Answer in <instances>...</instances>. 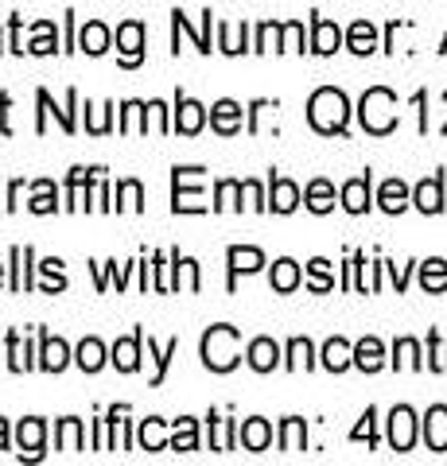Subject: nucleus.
Wrapping results in <instances>:
<instances>
[{
	"label": "nucleus",
	"instance_id": "obj_36",
	"mask_svg": "<svg viewBox=\"0 0 447 466\" xmlns=\"http://www.w3.org/2000/svg\"><path fill=\"white\" fill-rule=\"evenodd\" d=\"M308 288H311V291H330V288H335V276H330V260H323V257L311 260V265H308Z\"/></svg>",
	"mask_w": 447,
	"mask_h": 466
},
{
	"label": "nucleus",
	"instance_id": "obj_51",
	"mask_svg": "<svg viewBox=\"0 0 447 466\" xmlns=\"http://www.w3.org/2000/svg\"><path fill=\"white\" fill-rule=\"evenodd\" d=\"M373 420H378V412H373V408H366L362 424H358V428L350 431V440H366L370 447H373V443H378V431H373Z\"/></svg>",
	"mask_w": 447,
	"mask_h": 466
},
{
	"label": "nucleus",
	"instance_id": "obj_43",
	"mask_svg": "<svg viewBox=\"0 0 447 466\" xmlns=\"http://www.w3.org/2000/svg\"><path fill=\"white\" fill-rule=\"evenodd\" d=\"M238 195H241V183L238 179H222L218 183V202H214V210H241V202H238Z\"/></svg>",
	"mask_w": 447,
	"mask_h": 466
},
{
	"label": "nucleus",
	"instance_id": "obj_40",
	"mask_svg": "<svg viewBox=\"0 0 447 466\" xmlns=\"http://www.w3.org/2000/svg\"><path fill=\"white\" fill-rule=\"evenodd\" d=\"M55 43H59V35H55V24H47V20H39L36 24V39H32V55H51L55 51Z\"/></svg>",
	"mask_w": 447,
	"mask_h": 466
},
{
	"label": "nucleus",
	"instance_id": "obj_19",
	"mask_svg": "<svg viewBox=\"0 0 447 466\" xmlns=\"http://www.w3.org/2000/svg\"><path fill=\"white\" fill-rule=\"evenodd\" d=\"M378 207L385 214H401V210L409 207V187L401 183V179H385L381 191H378Z\"/></svg>",
	"mask_w": 447,
	"mask_h": 466
},
{
	"label": "nucleus",
	"instance_id": "obj_58",
	"mask_svg": "<svg viewBox=\"0 0 447 466\" xmlns=\"http://www.w3.org/2000/svg\"><path fill=\"white\" fill-rule=\"evenodd\" d=\"M5 447H8V424L0 420V451H5Z\"/></svg>",
	"mask_w": 447,
	"mask_h": 466
},
{
	"label": "nucleus",
	"instance_id": "obj_25",
	"mask_svg": "<svg viewBox=\"0 0 447 466\" xmlns=\"http://www.w3.org/2000/svg\"><path fill=\"white\" fill-rule=\"evenodd\" d=\"M66 361H70L66 342L63 339H51V334H43V361H39V366L51 370V373H59V370H66Z\"/></svg>",
	"mask_w": 447,
	"mask_h": 466
},
{
	"label": "nucleus",
	"instance_id": "obj_39",
	"mask_svg": "<svg viewBox=\"0 0 447 466\" xmlns=\"http://www.w3.org/2000/svg\"><path fill=\"white\" fill-rule=\"evenodd\" d=\"M311 342L308 339H292L288 342V370H311Z\"/></svg>",
	"mask_w": 447,
	"mask_h": 466
},
{
	"label": "nucleus",
	"instance_id": "obj_31",
	"mask_svg": "<svg viewBox=\"0 0 447 466\" xmlns=\"http://www.w3.org/2000/svg\"><path fill=\"white\" fill-rule=\"evenodd\" d=\"M78 366L86 370V373H97V370H102V361H106V346L102 342H97V339H86L82 346H78Z\"/></svg>",
	"mask_w": 447,
	"mask_h": 466
},
{
	"label": "nucleus",
	"instance_id": "obj_27",
	"mask_svg": "<svg viewBox=\"0 0 447 466\" xmlns=\"http://www.w3.org/2000/svg\"><path fill=\"white\" fill-rule=\"evenodd\" d=\"M272 288L280 291V296H288V291H296L300 288V265L296 260H277V265H272Z\"/></svg>",
	"mask_w": 447,
	"mask_h": 466
},
{
	"label": "nucleus",
	"instance_id": "obj_33",
	"mask_svg": "<svg viewBox=\"0 0 447 466\" xmlns=\"http://www.w3.org/2000/svg\"><path fill=\"white\" fill-rule=\"evenodd\" d=\"M55 443H59V451H82V420L66 416L59 431H55Z\"/></svg>",
	"mask_w": 447,
	"mask_h": 466
},
{
	"label": "nucleus",
	"instance_id": "obj_47",
	"mask_svg": "<svg viewBox=\"0 0 447 466\" xmlns=\"http://www.w3.org/2000/svg\"><path fill=\"white\" fill-rule=\"evenodd\" d=\"M210 424H214V451H229V447H234V420L210 416Z\"/></svg>",
	"mask_w": 447,
	"mask_h": 466
},
{
	"label": "nucleus",
	"instance_id": "obj_10",
	"mask_svg": "<svg viewBox=\"0 0 447 466\" xmlns=\"http://www.w3.org/2000/svg\"><path fill=\"white\" fill-rule=\"evenodd\" d=\"M203 121H207V109L198 106V101H191V97H179V106H176V125H171V128H179L183 137H195L198 128H203Z\"/></svg>",
	"mask_w": 447,
	"mask_h": 466
},
{
	"label": "nucleus",
	"instance_id": "obj_12",
	"mask_svg": "<svg viewBox=\"0 0 447 466\" xmlns=\"http://www.w3.org/2000/svg\"><path fill=\"white\" fill-rule=\"evenodd\" d=\"M424 443L432 451H447V408L443 404L428 408V416H424Z\"/></svg>",
	"mask_w": 447,
	"mask_h": 466
},
{
	"label": "nucleus",
	"instance_id": "obj_18",
	"mask_svg": "<svg viewBox=\"0 0 447 466\" xmlns=\"http://www.w3.org/2000/svg\"><path fill=\"white\" fill-rule=\"evenodd\" d=\"M354 366L366 370V373H378L385 366V346L378 339H362L354 346Z\"/></svg>",
	"mask_w": 447,
	"mask_h": 466
},
{
	"label": "nucleus",
	"instance_id": "obj_42",
	"mask_svg": "<svg viewBox=\"0 0 447 466\" xmlns=\"http://www.w3.org/2000/svg\"><path fill=\"white\" fill-rule=\"evenodd\" d=\"M8 366L16 370V373H24V370H32V358H27V346L20 342V334L12 330L8 334Z\"/></svg>",
	"mask_w": 447,
	"mask_h": 466
},
{
	"label": "nucleus",
	"instance_id": "obj_28",
	"mask_svg": "<svg viewBox=\"0 0 447 466\" xmlns=\"http://www.w3.org/2000/svg\"><path fill=\"white\" fill-rule=\"evenodd\" d=\"M421 284H424V291H447V260H440V257L424 260L421 265Z\"/></svg>",
	"mask_w": 447,
	"mask_h": 466
},
{
	"label": "nucleus",
	"instance_id": "obj_21",
	"mask_svg": "<svg viewBox=\"0 0 447 466\" xmlns=\"http://www.w3.org/2000/svg\"><path fill=\"white\" fill-rule=\"evenodd\" d=\"M346 47H350L354 55H370L373 47H378V27H373L370 20L350 24V32H346Z\"/></svg>",
	"mask_w": 447,
	"mask_h": 466
},
{
	"label": "nucleus",
	"instance_id": "obj_6",
	"mask_svg": "<svg viewBox=\"0 0 447 466\" xmlns=\"http://www.w3.org/2000/svg\"><path fill=\"white\" fill-rule=\"evenodd\" d=\"M117 47H121V63L137 66L144 58V24L140 20H125L117 27Z\"/></svg>",
	"mask_w": 447,
	"mask_h": 466
},
{
	"label": "nucleus",
	"instance_id": "obj_38",
	"mask_svg": "<svg viewBox=\"0 0 447 466\" xmlns=\"http://www.w3.org/2000/svg\"><path fill=\"white\" fill-rule=\"evenodd\" d=\"M176 350H179V339H171L164 350H156V342L148 339V358H156V377H152V385H160V381H164V373H168V361L176 358Z\"/></svg>",
	"mask_w": 447,
	"mask_h": 466
},
{
	"label": "nucleus",
	"instance_id": "obj_55",
	"mask_svg": "<svg viewBox=\"0 0 447 466\" xmlns=\"http://www.w3.org/2000/svg\"><path fill=\"white\" fill-rule=\"evenodd\" d=\"M389 272H393V284H397V291H405V284H409V268H397V265H389Z\"/></svg>",
	"mask_w": 447,
	"mask_h": 466
},
{
	"label": "nucleus",
	"instance_id": "obj_60",
	"mask_svg": "<svg viewBox=\"0 0 447 466\" xmlns=\"http://www.w3.org/2000/svg\"><path fill=\"white\" fill-rule=\"evenodd\" d=\"M440 51H447V39H443V47H440Z\"/></svg>",
	"mask_w": 447,
	"mask_h": 466
},
{
	"label": "nucleus",
	"instance_id": "obj_7",
	"mask_svg": "<svg viewBox=\"0 0 447 466\" xmlns=\"http://www.w3.org/2000/svg\"><path fill=\"white\" fill-rule=\"evenodd\" d=\"M43 435H47V424L39 416L32 420H20L16 428V440H20V459H39L43 455Z\"/></svg>",
	"mask_w": 447,
	"mask_h": 466
},
{
	"label": "nucleus",
	"instance_id": "obj_22",
	"mask_svg": "<svg viewBox=\"0 0 447 466\" xmlns=\"http://www.w3.org/2000/svg\"><path fill=\"white\" fill-rule=\"evenodd\" d=\"M308 447V424L300 416H288L280 424V451H288V455H296V451Z\"/></svg>",
	"mask_w": 447,
	"mask_h": 466
},
{
	"label": "nucleus",
	"instance_id": "obj_61",
	"mask_svg": "<svg viewBox=\"0 0 447 466\" xmlns=\"http://www.w3.org/2000/svg\"><path fill=\"white\" fill-rule=\"evenodd\" d=\"M0 51H5V47H0Z\"/></svg>",
	"mask_w": 447,
	"mask_h": 466
},
{
	"label": "nucleus",
	"instance_id": "obj_9",
	"mask_svg": "<svg viewBox=\"0 0 447 466\" xmlns=\"http://www.w3.org/2000/svg\"><path fill=\"white\" fill-rule=\"evenodd\" d=\"M210 125H214V133L234 137L241 128V106L238 101H229V97H222L218 106H210Z\"/></svg>",
	"mask_w": 447,
	"mask_h": 466
},
{
	"label": "nucleus",
	"instance_id": "obj_16",
	"mask_svg": "<svg viewBox=\"0 0 447 466\" xmlns=\"http://www.w3.org/2000/svg\"><path fill=\"white\" fill-rule=\"evenodd\" d=\"M229 260V276H238V272H257L265 265V253L261 249H253V245H234V249L226 253Z\"/></svg>",
	"mask_w": 447,
	"mask_h": 466
},
{
	"label": "nucleus",
	"instance_id": "obj_17",
	"mask_svg": "<svg viewBox=\"0 0 447 466\" xmlns=\"http://www.w3.org/2000/svg\"><path fill=\"white\" fill-rule=\"evenodd\" d=\"M78 47L86 51V55H106L109 51V27L102 24V20H90L78 32Z\"/></svg>",
	"mask_w": 447,
	"mask_h": 466
},
{
	"label": "nucleus",
	"instance_id": "obj_50",
	"mask_svg": "<svg viewBox=\"0 0 447 466\" xmlns=\"http://www.w3.org/2000/svg\"><path fill=\"white\" fill-rule=\"evenodd\" d=\"M109 187H106V175H102V167H97V175H94V187H90V210H109Z\"/></svg>",
	"mask_w": 447,
	"mask_h": 466
},
{
	"label": "nucleus",
	"instance_id": "obj_3",
	"mask_svg": "<svg viewBox=\"0 0 447 466\" xmlns=\"http://www.w3.org/2000/svg\"><path fill=\"white\" fill-rule=\"evenodd\" d=\"M358 116H362V128H366V133L389 137V133L397 128V94L385 90V86H373V90L362 94Z\"/></svg>",
	"mask_w": 447,
	"mask_h": 466
},
{
	"label": "nucleus",
	"instance_id": "obj_13",
	"mask_svg": "<svg viewBox=\"0 0 447 466\" xmlns=\"http://www.w3.org/2000/svg\"><path fill=\"white\" fill-rule=\"evenodd\" d=\"M342 207L350 214H366L370 210V171L358 175V179L342 183Z\"/></svg>",
	"mask_w": 447,
	"mask_h": 466
},
{
	"label": "nucleus",
	"instance_id": "obj_14",
	"mask_svg": "<svg viewBox=\"0 0 447 466\" xmlns=\"http://www.w3.org/2000/svg\"><path fill=\"white\" fill-rule=\"evenodd\" d=\"M412 202H416V207H421L424 214H440V210H443V179H440V175H432V179H424L421 187H416Z\"/></svg>",
	"mask_w": 447,
	"mask_h": 466
},
{
	"label": "nucleus",
	"instance_id": "obj_59",
	"mask_svg": "<svg viewBox=\"0 0 447 466\" xmlns=\"http://www.w3.org/2000/svg\"><path fill=\"white\" fill-rule=\"evenodd\" d=\"M0 280H5V265H0Z\"/></svg>",
	"mask_w": 447,
	"mask_h": 466
},
{
	"label": "nucleus",
	"instance_id": "obj_23",
	"mask_svg": "<svg viewBox=\"0 0 447 466\" xmlns=\"http://www.w3.org/2000/svg\"><path fill=\"white\" fill-rule=\"evenodd\" d=\"M323 366H327L330 373H342L346 366H354V346L346 342V339H330V342L323 346Z\"/></svg>",
	"mask_w": 447,
	"mask_h": 466
},
{
	"label": "nucleus",
	"instance_id": "obj_5",
	"mask_svg": "<svg viewBox=\"0 0 447 466\" xmlns=\"http://www.w3.org/2000/svg\"><path fill=\"white\" fill-rule=\"evenodd\" d=\"M389 443H393V451H412L416 443V416H412V408H393L389 412Z\"/></svg>",
	"mask_w": 447,
	"mask_h": 466
},
{
	"label": "nucleus",
	"instance_id": "obj_30",
	"mask_svg": "<svg viewBox=\"0 0 447 466\" xmlns=\"http://www.w3.org/2000/svg\"><path fill=\"white\" fill-rule=\"evenodd\" d=\"M27 260H32V249H27V245L20 249V245H16V249H12V288H16V291L32 288V272H27Z\"/></svg>",
	"mask_w": 447,
	"mask_h": 466
},
{
	"label": "nucleus",
	"instance_id": "obj_32",
	"mask_svg": "<svg viewBox=\"0 0 447 466\" xmlns=\"http://www.w3.org/2000/svg\"><path fill=\"white\" fill-rule=\"evenodd\" d=\"M171 447L176 451H195L198 447V428L191 416H179L176 420V431H171Z\"/></svg>",
	"mask_w": 447,
	"mask_h": 466
},
{
	"label": "nucleus",
	"instance_id": "obj_24",
	"mask_svg": "<svg viewBox=\"0 0 447 466\" xmlns=\"http://www.w3.org/2000/svg\"><path fill=\"white\" fill-rule=\"evenodd\" d=\"M241 443H245V451H265V447L272 443V428H269V420H261V416L245 420V424H241Z\"/></svg>",
	"mask_w": 447,
	"mask_h": 466
},
{
	"label": "nucleus",
	"instance_id": "obj_20",
	"mask_svg": "<svg viewBox=\"0 0 447 466\" xmlns=\"http://www.w3.org/2000/svg\"><path fill=\"white\" fill-rule=\"evenodd\" d=\"M277 361H280V346L272 342V339H253L249 342V366L257 373H269Z\"/></svg>",
	"mask_w": 447,
	"mask_h": 466
},
{
	"label": "nucleus",
	"instance_id": "obj_49",
	"mask_svg": "<svg viewBox=\"0 0 447 466\" xmlns=\"http://www.w3.org/2000/svg\"><path fill=\"white\" fill-rule=\"evenodd\" d=\"M280 51H304V24H284L280 32Z\"/></svg>",
	"mask_w": 447,
	"mask_h": 466
},
{
	"label": "nucleus",
	"instance_id": "obj_11",
	"mask_svg": "<svg viewBox=\"0 0 447 466\" xmlns=\"http://www.w3.org/2000/svg\"><path fill=\"white\" fill-rule=\"evenodd\" d=\"M140 342H144V330H133L128 339H121L117 346H113V366H117L121 373H133L140 366Z\"/></svg>",
	"mask_w": 447,
	"mask_h": 466
},
{
	"label": "nucleus",
	"instance_id": "obj_26",
	"mask_svg": "<svg viewBox=\"0 0 447 466\" xmlns=\"http://www.w3.org/2000/svg\"><path fill=\"white\" fill-rule=\"evenodd\" d=\"M304 198H308V210H315V214H327L330 207H335V187H330L327 179H311Z\"/></svg>",
	"mask_w": 447,
	"mask_h": 466
},
{
	"label": "nucleus",
	"instance_id": "obj_48",
	"mask_svg": "<svg viewBox=\"0 0 447 466\" xmlns=\"http://www.w3.org/2000/svg\"><path fill=\"white\" fill-rule=\"evenodd\" d=\"M428 366L436 370V373H447V346L440 342V334H436V330L428 334Z\"/></svg>",
	"mask_w": 447,
	"mask_h": 466
},
{
	"label": "nucleus",
	"instance_id": "obj_34",
	"mask_svg": "<svg viewBox=\"0 0 447 466\" xmlns=\"http://www.w3.org/2000/svg\"><path fill=\"white\" fill-rule=\"evenodd\" d=\"M218 47L226 55H241L245 51V24H218Z\"/></svg>",
	"mask_w": 447,
	"mask_h": 466
},
{
	"label": "nucleus",
	"instance_id": "obj_8",
	"mask_svg": "<svg viewBox=\"0 0 447 466\" xmlns=\"http://www.w3.org/2000/svg\"><path fill=\"white\" fill-rule=\"evenodd\" d=\"M342 47V32L330 20H323V16H315L311 20V51L315 55H335Z\"/></svg>",
	"mask_w": 447,
	"mask_h": 466
},
{
	"label": "nucleus",
	"instance_id": "obj_57",
	"mask_svg": "<svg viewBox=\"0 0 447 466\" xmlns=\"http://www.w3.org/2000/svg\"><path fill=\"white\" fill-rule=\"evenodd\" d=\"M20 191H24V183H20V179L8 187V210H12V207H16V202H20Z\"/></svg>",
	"mask_w": 447,
	"mask_h": 466
},
{
	"label": "nucleus",
	"instance_id": "obj_56",
	"mask_svg": "<svg viewBox=\"0 0 447 466\" xmlns=\"http://www.w3.org/2000/svg\"><path fill=\"white\" fill-rule=\"evenodd\" d=\"M203 55H210V8L203 12Z\"/></svg>",
	"mask_w": 447,
	"mask_h": 466
},
{
	"label": "nucleus",
	"instance_id": "obj_52",
	"mask_svg": "<svg viewBox=\"0 0 447 466\" xmlns=\"http://www.w3.org/2000/svg\"><path fill=\"white\" fill-rule=\"evenodd\" d=\"M86 109H90V133H94V137L109 133V109H113V106H86Z\"/></svg>",
	"mask_w": 447,
	"mask_h": 466
},
{
	"label": "nucleus",
	"instance_id": "obj_53",
	"mask_svg": "<svg viewBox=\"0 0 447 466\" xmlns=\"http://www.w3.org/2000/svg\"><path fill=\"white\" fill-rule=\"evenodd\" d=\"M241 195L249 198V207H253V210H265V207H269L265 195H261V187H257L253 179H245V183H241Z\"/></svg>",
	"mask_w": 447,
	"mask_h": 466
},
{
	"label": "nucleus",
	"instance_id": "obj_37",
	"mask_svg": "<svg viewBox=\"0 0 447 466\" xmlns=\"http://www.w3.org/2000/svg\"><path fill=\"white\" fill-rule=\"evenodd\" d=\"M137 128L148 133V116H144V106H140V101H125V106H121V133H137Z\"/></svg>",
	"mask_w": 447,
	"mask_h": 466
},
{
	"label": "nucleus",
	"instance_id": "obj_54",
	"mask_svg": "<svg viewBox=\"0 0 447 466\" xmlns=\"http://www.w3.org/2000/svg\"><path fill=\"white\" fill-rule=\"evenodd\" d=\"M152 272H156V291H171V280H168V265H164V257H156L152 260Z\"/></svg>",
	"mask_w": 447,
	"mask_h": 466
},
{
	"label": "nucleus",
	"instance_id": "obj_35",
	"mask_svg": "<svg viewBox=\"0 0 447 466\" xmlns=\"http://www.w3.org/2000/svg\"><path fill=\"white\" fill-rule=\"evenodd\" d=\"M393 366L397 370H421V346H416V339H401L393 346Z\"/></svg>",
	"mask_w": 447,
	"mask_h": 466
},
{
	"label": "nucleus",
	"instance_id": "obj_44",
	"mask_svg": "<svg viewBox=\"0 0 447 466\" xmlns=\"http://www.w3.org/2000/svg\"><path fill=\"white\" fill-rule=\"evenodd\" d=\"M280 32H284V24H261L257 27V47L253 51H280Z\"/></svg>",
	"mask_w": 447,
	"mask_h": 466
},
{
	"label": "nucleus",
	"instance_id": "obj_4",
	"mask_svg": "<svg viewBox=\"0 0 447 466\" xmlns=\"http://www.w3.org/2000/svg\"><path fill=\"white\" fill-rule=\"evenodd\" d=\"M171 210L176 214H198L207 210L203 202V167H176L171 171Z\"/></svg>",
	"mask_w": 447,
	"mask_h": 466
},
{
	"label": "nucleus",
	"instance_id": "obj_45",
	"mask_svg": "<svg viewBox=\"0 0 447 466\" xmlns=\"http://www.w3.org/2000/svg\"><path fill=\"white\" fill-rule=\"evenodd\" d=\"M36 214H51L55 210V187H51V179H39L36 183V198L27 202Z\"/></svg>",
	"mask_w": 447,
	"mask_h": 466
},
{
	"label": "nucleus",
	"instance_id": "obj_29",
	"mask_svg": "<svg viewBox=\"0 0 447 466\" xmlns=\"http://www.w3.org/2000/svg\"><path fill=\"white\" fill-rule=\"evenodd\" d=\"M140 447H144V451H164V447H168L164 420H156V416L144 420V424H140Z\"/></svg>",
	"mask_w": 447,
	"mask_h": 466
},
{
	"label": "nucleus",
	"instance_id": "obj_41",
	"mask_svg": "<svg viewBox=\"0 0 447 466\" xmlns=\"http://www.w3.org/2000/svg\"><path fill=\"white\" fill-rule=\"evenodd\" d=\"M117 210H140L144 207V187L137 183V179H125L121 187H117Z\"/></svg>",
	"mask_w": 447,
	"mask_h": 466
},
{
	"label": "nucleus",
	"instance_id": "obj_15",
	"mask_svg": "<svg viewBox=\"0 0 447 466\" xmlns=\"http://www.w3.org/2000/svg\"><path fill=\"white\" fill-rule=\"evenodd\" d=\"M269 207L277 210V214H292L300 207V187L292 179H272V195H269Z\"/></svg>",
	"mask_w": 447,
	"mask_h": 466
},
{
	"label": "nucleus",
	"instance_id": "obj_1",
	"mask_svg": "<svg viewBox=\"0 0 447 466\" xmlns=\"http://www.w3.org/2000/svg\"><path fill=\"white\" fill-rule=\"evenodd\" d=\"M346 116H350V101H346L342 90H335V86H323V90L311 94V101H308V121H311L315 133H323V137L342 133Z\"/></svg>",
	"mask_w": 447,
	"mask_h": 466
},
{
	"label": "nucleus",
	"instance_id": "obj_2",
	"mask_svg": "<svg viewBox=\"0 0 447 466\" xmlns=\"http://www.w3.org/2000/svg\"><path fill=\"white\" fill-rule=\"evenodd\" d=\"M203 361H207V370H214V373L234 370L241 361V334H238V327H229V323L210 327L203 334Z\"/></svg>",
	"mask_w": 447,
	"mask_h": 466
},
{
	"label": "nucleus",
	"instance_id": "obj_46",
	"mask_svg": "<svg viewBox=\"0 0 447 466\" xmlns=\"http://www.w3.org/2000/svg\"><path fill=\"white\" fill-rule=\"evenodd\" d=\"M43 276H47V284H43V291H51V296H55V291H63L66 288V276H63V260H43Z\"/></svg>",
	"mask_w": 447,
	"mask_h": 466
}]
</instances>
